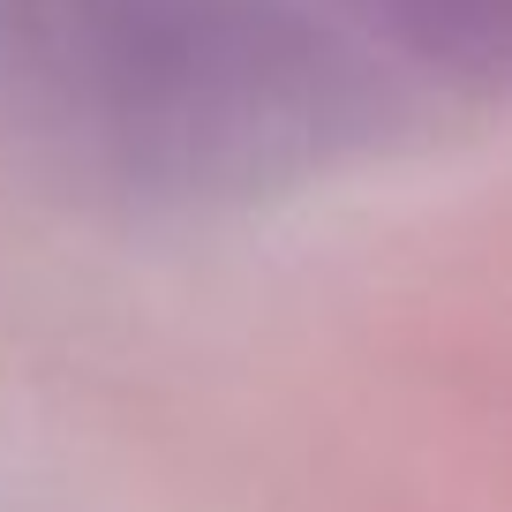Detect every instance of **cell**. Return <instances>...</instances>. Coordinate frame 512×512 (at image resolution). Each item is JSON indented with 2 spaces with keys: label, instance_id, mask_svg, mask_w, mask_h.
Returning <instances> with one entry per match:
<instances>
[{
  "label": "cell",
  "instance_id": "6da1fadb",
  "mask_svg": "<svg viewBox=\"0 0 512 512\" xmlns=\"http://www.w3.org/2000/svg\"><path fill=\"white\" fill-rule=\"evenodd\" d=\"M68 113L128 189L234 204L347 166L384 121V83L309 0H136Z\"/></svg>",
  "mask_w": 512,
  "mask_h": 512
},
{
  "label": "cell",
  "instance_id": "3957f363",
  "mask_svg": "<svg viewBox=\"0 0 512 512\" xmlns=\"http://www.w3.org/2000/svg\"><path fill=\"white\" fill-rule=\"evenodd\" d=\"M128 8L136 0H0V38L23 53V68H38L68 98L91 53L121 31Z\"/></svg>",
  "mask_w": 512,
  "mask_h": 512
},
{
  "label": "cell",
  "instance_id": "7a4b0ae2",
  "mask_svg": "<svg viewBox=\"0 0 512 512\" xmlns=\"http://www.w3.org/2000/svg\"><path fill=\"white\" fill-rule=\"evenodd\" d=\"M392 61L452 83V91H512V0H354Z\"/></svg>",
  "mask_w": 512,
  "mask_h": 512
}]
</instances>
